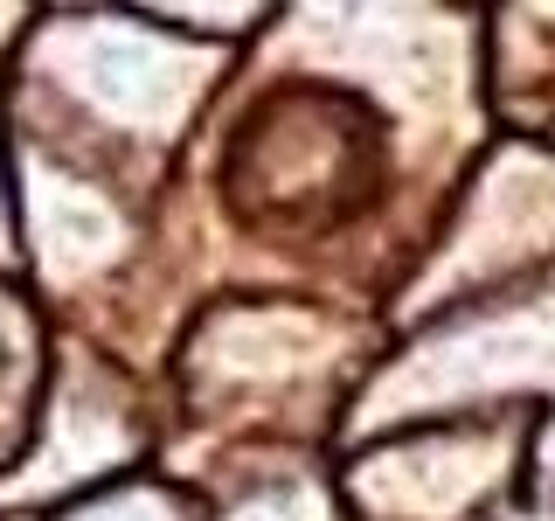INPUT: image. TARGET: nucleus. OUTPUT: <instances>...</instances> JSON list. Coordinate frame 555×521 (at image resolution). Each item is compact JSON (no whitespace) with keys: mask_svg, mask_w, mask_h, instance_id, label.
Returning <instances> with one entry per match:
<instances>
[{"mask_svg":"<svg viewBox=\"0 0 555 521\" xmlns=\"http://www.w3.org/2000/svg\"><path fill=\"white\" fill-rule=\"evenodd\" d=\"M28 355H22V313L0 300V410H22L28 396Z\"/></svg>","mask_w":555,"mask_h":521,"instance_id":"1","label":"nucleus"}]
</instances>
